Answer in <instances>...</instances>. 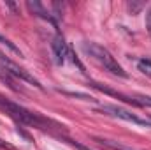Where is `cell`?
<instances>
[{"label":"cell","mask_w":151,"mask_h":150,"mask_svg":"<svg viewBox=\"0 0 151 150\" xmlns=\"http://www.w3.org/2000/svg\"><path fill=\"white\" fill-rule=\"evenodd\" d=\"M0 64H2V67H4V69H5L11 76L18 78V79H21V81H27V83H30V85H34V87H37V88L42 90V85L39 83L34 76L30 74L28 71H25L23 67H19L16 62H12L11 58H7L4 53H0Z\"/></svg>","instance_id":"4"},{"label":"cell","mask_w":151,"mask_h":150,"mask_svg":"<svg viewBox=\"0 0 151 150\" xmlns=\"http://www.w3.org/2000/svg\"><path fill=\"white\" fill-rule=\"evenodd\" d=\"M146 30H148V34L151 36V7H150V11L146 12Z\"/></svg>","instance_id":"13"},{"label":"cell","mask_w":151,"mask_h":150,"mask_svg":"<svg viewBox=\"0 0 151 150\" xmlns=\"http://www.w3.org/2000/svg\"><path fill=\"white\" fill-rule=\"evenodd\" d=\"M134 101L137 103V106H146V108H151V97L150 95H135Z\"/></svg>","instance_id":"12"},{"label":"cell","mask_w":151,"mask_h":150,"mask_svg":"<svg viewBox=\"0 0 151 150\" xmlns=\"http://www.w3.org/2000/svg\"><path fill=\"white\" fill-rule=\"evenodd\" d=\"M97 143H100L102 147H107L111 150H134L132 147H127V145H121V143H116V141H111V140H102V138H95Z\"/></svg>","instance_id":"8"},{"label":"cell","mask_w":151,"mask_h":150,"mask_svg":"<svg viewBox=\"0 0 151 150\" xmlns=\"http://www.w3.org/2000/svg\"><path fill=\"white\" fill-rule=\"evenodd\" d=\"M137 69L146 76H151V58H141L137 62Z\"/></svg>","instance_id":"10"},{"label":"cell","mask_w":151,"mask_h":150,"mask_svg":"<svg viewBox=\"0 0 151 150\" xmlns=\"http://www.w3.org/2000/svg\"><path fill=\"white\" fill-rule=\"evenodd\" d=\"M0 79H2V81H4V83L9 87V88H11V90H14V92H18V90H19V88L14 85V79L11 78V74H9V73L4 69V67H0Z\"/></svg>","instance_id":"9"},{"label":"cell","mask_w":151,"mask_h":150,"mask_svg":"<svg viewBox=\"0 0 151 150\" xmlns=\"http://www.w3.org/2000/svg\"><path fill=\"white\" fill-rule=\"evenodd\" d=\"M90 85H91L93 88H97V90H100V92L107 94V95H113V97H118V99H121V101H125V103H130V104H135V106H137V103L134 101V97H128V95H125V94H119V92H116V90H111V88H106V87H102L100 83H95V81H91Z\"/></svg>","instance_id":"6"},{"label":"cell","mask_w":151,"mask_h":150,"mask_svg":"<svg viewBox=\"0 0 151 150\" xmlns=\"http://www.w3.org/2000/svg\"><path fill=\"white\" fill-rule=\"evenodd\" d=\"M27 7H28V9H30V11H32L35 16H39V18H44V20H51L49 12H47V11H46V9H44V7H42L39 2H35V0H34V2H32V0H28V2H27Z\"/></svg>","instance_id":"7"},{"label":"cell","mask_w":151,"mask_h":150,"mask_svg":"<svg viewBox=\"0 0 151 150\" xmlns=\"http://www.w3.org/2000/svg\"><path fill=\"white\" fill-rule=\"evenodd\" d=\"M0 108L7 113L9 117H12L14 120H18L19 124L34 125V127H42V125H44V120H42L39 115L28 111L27 108H23V106H19V104L12 103V101H9V99L0 97Z\"/></svg>","instance_id":"2"},{"label":"cell","mask_w":151,"mask_h":150,"mask_svg":"<svg viewBox=\"0 0 151 150\" xmlns=\"http://www.w3.org/2000/svg\"><path fill=\"white\" fill-rule=\"evenodd\" d=\"M99 111L106 113V115H111V117H116V118L125 120V122H132V124H139V125L151 127V118H141V117H137L135 113L128 111V110H125V108H119V106H114V104H106V106H102Z\"/></svg>","instance_id":"3"},{"label":"cell","mask_w":151,"mask_h":150,"mask_svg":"<svg viewBox=\"0 0 151 150\" xmlns=\"http://www.w3.org/2000/svg\"><path fill=\"white\" fill-rule=\"evenodd\" d=\"M51 48H53L55 62H56L58 66H63V64H65V58H67V57H69V53H70V50H69V46H67L65 39L62 37V36H55L53 42H51Z\"/></svg>","instance_id":"5"},{"label":"cell","mask_w":151,"mask_h":150,"mask_svg":"<svg viewBox=\"0 0 151 150\" xmlns=\"http://www.w3.org/2000/svg\"><path fill=\"white\" fill-rule=\"evenodd\" d=\"M150 118H151V117H150Z\"/></svg>","instance_id":"15"},{"label":"cell","mask_w":151,"mask_h":150,"mask_svg":"<svg viewBox=\"0 0 151 150\" xmlns=\"http://www.w3.org/2000/svg\"><path fill=\"white\" fill-rule=\"evenodd\" d=\"M0 42H2V44H5V46H7V48H9V50L12 51V53H16L18 57H23V53H21V50H19V48H18V46H16L14 42H11V41H9L7 37H4L2 34H0Z\"/></svg>","instance_id":"11"},{"label":"cell","mask_w":151,"mask_h":150,"mask_svg":"<svg viewBox=\"0 0 151 150\" xmlns=\"http://www.w3.org/2000/svg\"><path fill=\"white\" fill-rule=\"evenodd\" d=\"M83 50L86 51V55H90L99 66H102V67H104L106 71H109L111 74L119 76V78H128L127 71L118 64V60L114 58L104 46H100V44H97V42L84 41V42H83Z\"/></svg>","instance_id":"1"},{"label":"cell","mask_w":151,"mask_h":150,"mask_svg":"<svg viewBox=\"0 0 151 150\" xmlns=\"http://www.w3.org/2000/svg\"><path fill=\"white\" fill-rule=\"evenodd\" d=\"M128 7H130V11H132V14H137V12H139V9L142 7V4H134V2H132V4H130Z\"/></svg>","instance_id":"14"}]
</instances>
